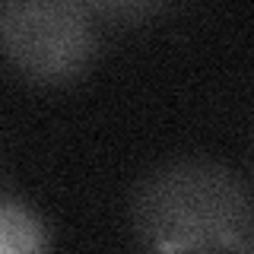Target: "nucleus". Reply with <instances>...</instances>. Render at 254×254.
Returning a JSON list of instances; mask_svg holds the SVG:
<instances>
[{"label":"nucleus","instance_id":"nucleus-1","mask_svg":"<svg viewBox=\"0 0 254 254\" xmlns=\"http://www.w3.org/2000/svg\"><path fill=\"white\" fill-rule=\"evenodd\" d=\"M133 226L149 254H248L251 194L226 165L181 159L140 185Z\"/></svg>","mask_w":254,"mask_h":254},{"label":"nucleus","instance_id":"nucleus-3","mask_svg":"<svg viewBox=\"0 0 254 254\" xmlns=\"http://www.w3.org/2000/svg\"><path fill=\"white\" fill-rule=\"evenodd\" d=\"M0 254H48V229L26 203H0Z\"/></svg>","mask_w":254,"mask_h":254},{"label":"nucleus","instance_id":"nucleus-2","mask_svg":"<svg viewBox=\"0 0 254 254\" xmlns=\"http://www.w3.org/2000/svg\"><path fill=\"white\" fill-rule=\"evenodd\" d=\"M0 48L29 79L64 83L86 70L95 51V32L79 3L26 0L0 6Z\"/></svg>","mask_w":254,"mask_h":254}]
</instances>
